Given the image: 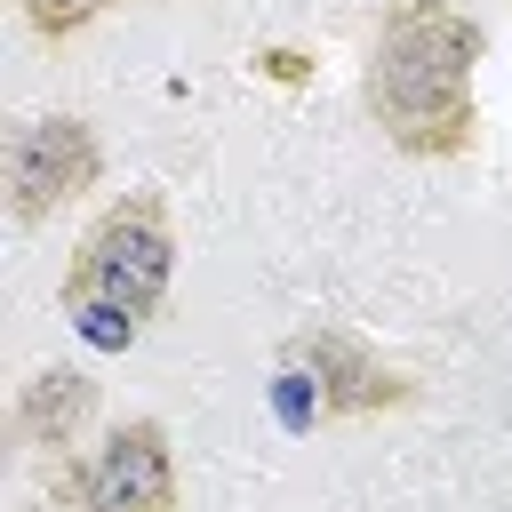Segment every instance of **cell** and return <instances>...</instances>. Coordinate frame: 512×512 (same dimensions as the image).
I'll return each mask as SVG.
<instances>
[{"label": "cell", "instance_id": "6da1fadb", "mask_svg": "<svg viewBox=\"0 0 512 512\" xmlns=\"http://www.w3.org/2000/svg\"><path fill=\"white\" fill-rule=\"evenodd\" d=\"M472 64H480V24L448 0H400L368 48V120L400 152H464L472 144Z\"/></svg>", "mask_w": 512, "mask_h": 512}, {"label": "cell", "instance_id": "7a4b0ae2", "mask_svg": "<svg viewBox=\"0 0 512 512\" xmlns=\"http://www.w3.org/2000/svg\"><path fill=\"white\" fill-rule=\"evenodd\" d=\"M168 264H176V240H168L160 192H128L120 208H104L96 232L80 240L72 272H64V304H72L80 336L104 344V352L136 344V328L168 296Z\"/></svg>", "mask_w": 512, "mask_h": 512}, {"label": "cell", "instance_id": "3957f363", "mask_svg": "<svg viewBox=\"0 0 512 512\" xmlns=\"http://www.w3.org/2000/svg\"><path fill=\"white\" fill-rule=\"evenodd\" d=\"M96 160L104 152H96L88 120H72V112H48V120L16 128V144H8V200H16V216L40 224L56 200L88 192L96 184Z\"/></svg>", "mask_w": 512, "mask_h": 512}, {"label": "cell", "instance_id": "277c9868", "mask_svg": "<svg viewBox=\"0 0 512 512\" xmlns=\"http://www.w3.org/2000/svg\"><path fill=\"white\" fill-rule=\"evenodd\" d=\"M80 504L88 512H176V456H168V432L152 416L120 424L88 472H80Z\"/></svg>", "mask_w": 512, "mask_h": 512}, {"label": "cell", "instance_id": "5b68a950", "mask_svg": "<svg viewBox=\"0 0 512 512\" xmlns=\"http://www.w3.org/2000/svg\"><path fill=\"white\" fill-rule=\"evenodd\" d=\"M304 376H312V392H320V408L328 416H368V408H400L416 384L408 376H392L360 336H344V328H312V336H296V352H288Z\"/></svg>", "mask_w": 512, "mask_h": 512}, {"label": "cell", "instance_id": "8992f818", "mask_svg": "<svg viewBox=\"0 0 512 512\" xmlns=\"http://www.w3.org/2000/svg\"><path fill=\"white\" fill-rule=\"evenodd\" d=\"M88 408H96V384H88V376L40 368V376L24 384V400H16V432H24L32 448H64V440L88 424Z\"/></svg>", "mask_w": 512, "mask_h": 512}, {"label": "cell", "instance_id": "52a82bcc", "mask_svg": "<svg viewBox=\"0 0 512 512\" xmlns=\"http://www.w3.org/2000/svg\"><path fill=\"white\" fill-rule=\"evenodd\" d=\"M96 8H104V0H24V16H32V24L48 32V40H64V32H80V24L96 16Z\"/></svg>", "mask_w": 512, "mask_h": 512}, {"label": "cell", "instance_id": "ba28073f", "mask_svg": "<svg viewBox=\"0 0 512 512\" xmlns=\"http://www.w3.org/2000/svg\"><path fill=\"white\" fill-rule=\"evenodd\" d=\"M264 72H272V80H304V56H296V48H272Z\"/></svg>", "mask_w": 512, "mask_h": 512}]
</instances>
